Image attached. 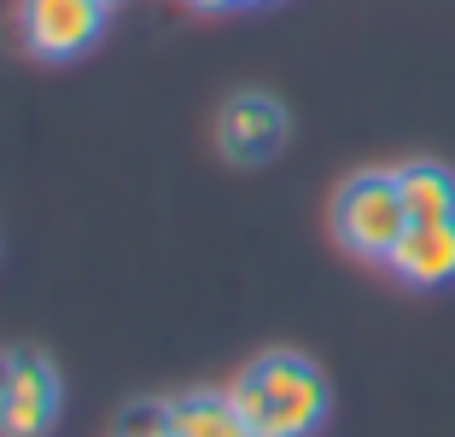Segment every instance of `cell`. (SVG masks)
I'll list each match as a JSON object with an SVG mask.
<instances>
[{
  "instance_id": "obj_6",
  "label": "cell",
  "mask_w": 455,
  "mask_h": 437,
  "mask_svg": "<svg viewBox=\"0 0 455 437\" xmlns=\"http://www.w3.org/2000/svg\"><path fill=\"white\" fill-rule=\"evenodd\" d=\"M391 274L420 286V291L450 286L455 280V216L450 222H409V234L391 251Z\"/></svg>"
},
{
  "instance_id": "obj_8",
  "label": "cell",
  "mask_w": 455,
  "mask_h": 437,
  "mask_svg": "<svg viewBox=\"0 0 455 437\" xmlns=\"http://www.w3.org/2000/svg\"><path fill=\"white\" fill-rule=\"evenodd\" d=\"M175 414V437H251L245 414L234 409L228 391H188L170 402Z\"/></svg>"
},
{
  "instance_id": "obj_10",
  "label": "cell",
  "mask_w": 455,
  "mask_h": 437,
  "mask_svg": "<svg viewBox=\"0 0 455 437\" xmlns=\"http://www.w3.org/2000/svg\"><path fill=\"white\" fill-rule=\"evenodd\" d=\"M193 12H228V6H240V0H188Z\"/></svg>"
},
{
  "instance_id": "obj_4",
  "label": "cell",
  "mask_w": 455,
  "mask_h": 437,
  "mask_svg": "<svg viewBox=\"0 0 455 437\" xmlns=\"http://www.w3.org/2000/svg\"><path fill=\"white\" fill-rule=\"evenodd\" d=\"M111 0H18V36L36 59H76L106 29Z\"/></svg>"
},
{
  "instance_id": "obj_1",
  "label": "cell",
  "mask_w": 455,
  "mask_h": 437,
  "mask_svg": "<svg viewBox=\"0 0 455 437\" xmlns=\"http://www.w3.org/2000/svg\"><path fill=\"white\" fill-rule=\"evenodd\" d=\"M234 409L245 414L251 437H309L327 420V379L322 368L298 350H268L257 356L240 379L228 385Z\"/></svg>"
},
{
  "instance_id": "obj_3",
  "label": "cell",
  "mask_w": 455,
  "mask_h": 437,
  "mask_svg": "<svg viewBox=\"0 0 455 437\" xmlns=\"http://www.w3.org/2000/svg\"><path fill=\"white\" fill-rule=\"evenodd\" d=\"M59 420V368L41 350L0 356V437H47Z\"/></svg>"
},
{
  "instance_id": "obj_5",
  "label": "cell",
  "mask_w": 455,
  "mask_h": 437,
  "mask_svg": "<svg viewBox=\"0 0 455 437\" xmlns=\"http://www.w3.org/2000/svg\"><path fill=\"white\" fill-rule=\"evenodd\" d=\"M216 146H222V158L240 163V170L268 163L286 146L281 99H268V93H234V99L216 111Z\"/></svg>"
},
{
  "instance_id": "obj_2",
  "label": "cell",
  "mask_w": 455,
  "mask_h": 437,
  "mask_svg": "<svg viewBox=\"0 0 455 437\" xmlns=\"http://www.w3.org/2000/svg\"><path fill=\"white\" fill-rule=\"evenodd\" d=\"M333 234L350 257H368V263H391L397 239L409 234V211H403L397 175L386 170H362L339 187L333 199Z\"/></svg>"
},
{
  "instance_id": "obj_7",
  "label": "cell",
  "mask_w": 455,
  "mask_h": 437,
  "mask_svg": "<svg viewBox=\"0 0 455 437\" xmlns=\"http://www.w3.org/2000/svg\"><path fill=\"white\" fill-rule=\"evenodd\" d=\"M391 175H397L409 222H450L455 216V175L443 170V163L415 158V163H403V170H391Z\"/></svg>"
},
{
  "instance_id": "obj_9",
  "label": "cell",
  "mask_w": 455,
  "mask_h": 437,
  "mask_svg": "<svg viewBox=\"0 0 455 437\" xmlns=\"http://www.w3.org/2000/svg\"><path fill=\"white\" fill-rule=\"evenodd\" d=\"M117 437H175L170 402H158V397L129 402V409H123V420H117Z\"/></svg>"
},
{
  "instance_id": "obj_11",
  "label": "cell",
  "mask_w": 455,
  "mask_h": 437,
  "mask_svg": "<svg viewBox=\"0 0 455 437\" xmlns=\"http://www.w3.org/2000/svg\"><path fill=\"white\" fill-rule=\"evenodd\" d=\"M245 6H268V0H245Z\"/></svg>"
}]
</instances>
